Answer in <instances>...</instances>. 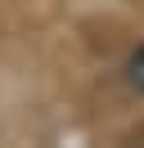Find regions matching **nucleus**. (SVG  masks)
I'll list each match as a JSON object with an SVG mask.
<instances>
[{"mask_svg":"<svg viewBox=\"0 0 144 148\" xmlns=\"http://www.w3.org/2000/svg\"><path fill=\"white\" fill-rule=\"evenodd\" d=\"M126 81H131V90H135V94H144V45L135 49L131 58H126Z\"/></svg>","mask_w":144,"mask_h":148,"instance_id":"nucleus-1","label":"nucleus"}]
</instances>
